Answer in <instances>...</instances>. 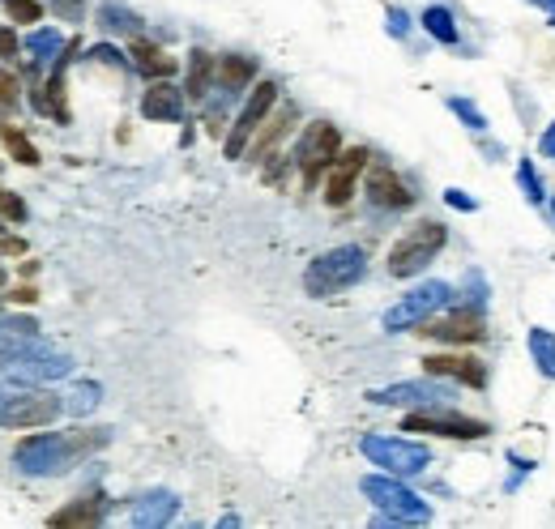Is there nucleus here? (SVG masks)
<instances>
[{"label": "nucleus", "mask_w": 555, "mask_h": 529, "mask_svg": "<svg viewBox=\"0 0 555 529\" xmlns=\"http://www.w3.org/2000/svg\"><path fill=\"white\" fill-rule=\"evenodd\" d=\"M363 274H368V252H363L359 244H342V248L321 252L304 269V291L312 299H329V295L346 291V286L363 282Z\"/></svg>", "instance_id": "obj_1"}, {"label": "nucleus", "mask_w": 555, "mask_h": 529, "mask_svg": "<svg viewBox=\"0 0 555 529\" xmlns=\"http://www.w3.org/2000/svg\"><path fill=\"white\" fill-rule=\"evenodd\" d=\"M449 244V231H444V222H436V218H423V222H415L398 244L389 248V274L393 278H415V274H423L427 265L440 256V248Z\"/></svg>", "instance_id": "obj_2"}, {"label": "nucleus", "mask_w": 555, "mask_h": 529, "mask_svg": "<svg viewBox=\"0 0 555 529\" xmlns=\"http://www.w3.org/2000/svg\"><path fill=\"white\" fill-rule=\"evenodd\" d=\"M82 457L73 436H56V431H39V436H26L18 448H13V466L30 478H52L65 474L73 461Z\"/></svg>", "instance_id": "obj_3"}, {"label": "nucleus", "mask_w": 555, "mask_h": 529, "mask_svg": "<svg viewBox=\"0 0 555 529\" xmlns=\"http://www.w3.org/2000/svg\"><path fill=\"white\" fill-rule=\"evenodd\" d=\"M359 491L368 495V500L380 508V512H389V517H398L406 525H423V521H432V504L423 500V495H415L398 474H363L359 478Z\"/></svg>", "instance_id": "obj_4"}, {"label": "nucleus", "mask_w": 555, "mask_h": 529, "mask_svg": "<svg viewBox=\"0 0 555 529\" xmlns=\"http://www.w3.org/2000/svg\"><path fill=\"white\" fill-rule=\"evenodd\" d=\"M359 448L372 466H380L385 474H398V478H415L432 466V448L419 440H406V436H363Z\"/></svg>", "instance_id": "obj_5"}, {"label": "nucleus", "mask_w": 555, "mask_h": 529, "mask_svg": "<svg viewBox=\"0 0 555 529\" xmlns=\"http://www.w3.org/2000/svg\"><path fill=\"white\" fill-rule=\"evenodd\" d=\"M453 303V286L449 282H423L415 291H406L393 308L385 312V333H406V329H419L423 320H432L436 312H444Z\"/></svg>", "instance_id": "obj_6"}, {"label": "nucleus", "mask_w": 555, "mask_h": 529, "mask_svg": "<svg viewBox=\"0 0 555 529\" xmlns=\"http://www.w3.org/2000/svg\"><path fill=\"white\" fill-rule=\"evenodd\" d=\"M338 154H342V133L329 120H312L295 146V163L304 167V188L321 184V175L338 163Z\"/></svg>", "instance_id": "obj_7"}, {"label": "nucleus", "mask_w": 555, "mask_h": 529, "mask_svg": "<svg viewBox=\"0 0 555 529\" xmlns=\"http://www.w3.org/2000/svg\"><path fill=\"white\" fill-rule=\"evenodd\" d=\"M274 103H278V82H261V86H252V99L240 107V116H235L227 141H222V150H227V158H244L248 141L257 137V128L269 120V111H274Z\"/></svg>", "instance_id": "obj_8"}, {"label": "nucleus", "mask_w": 555, "mask_h": 529, "mask_svg": "<svg viewBox=\"0 0 555 529\" xmlns=\"http://www.w3.org/2000/svg\"><path fill=\"white\" fill-rule=\"evenodd\" d=\"M453 397V384L440 380V376H427V380H398L389 389H376L368 393L372 406H415V410H436V406H449Z\"/></svg>", "instance_id": "obj_9"}, {"label": "nucleus", "mask_w": 555, "mask_h": 529, "mask_svg": "<svg viewBox=\"0 0 555 529\" xmlns=\"http://www.w3.org/2000/svg\"><path fill=\"white\" fill-rule=\"evenodd\" d=\"M65 410L56 393H43V389H18L0 406V427H13V431H26V427H47L56 414Z\"/></svg>", "instance_id": "obj_10"}, {"label": "nucleus", "mask_w": 555, "mask_h": 529, "mask_svg": "<svg viewBox=\"0 0 555 529\" xmlns=\"http://www.w3.org/2000/svg\"><path fill=\"white\" fill-rule=\"evenodd\" d=\"M402 431H423V436H444V440H483L491 427L483 419H462V414H449L444 406H436V410H410Z\"/></svg>", "instance_id": "obj_11"}, {"label": "nucleus", "mask_w": 555, "mask_h": 529, "mask_svg": "<svg viewBox=\"0 0 555 529\" xmlns=\"http://www.w3.org/2000/svg\"><path fill=\"white\" fill-rule=\"evenodd\" d=\"M368 167V150L355 146V150H342L338 154V163H333L325 171V205H333V210H342L346 201L355 197V180H359V171Z\"/></svg>", "instance_id": "obj_12"}, {"label": "nucleus", "mask_w": 555, "mask_h": 529, "mask_svg": "<svg viewBox=\"0 0 555 529\" xmlns=\"http://www.w3.org/2000/svg\"><path fill=\"white\" fill-rule=\"evenodd\" d=\"M415 333H423V338H432V342L470 346V342L483 338V320H479V312H466L462 308V312H449V316H440V320H423Z\"/></svg>", "instance_id": "obj_13"}, {"label": "nucleus", "mask_w": 555, "mask_h": 529, "mask_svg": "<svg viewBox=\"0 0 555 529\" xmlns=\"http://www.w3.org/2000/svg\"><path fill=\"white\" fill-rule=\"evenodd\" d=\"M423 372L453 380V384H466V389H487V363L474 359V355H427Z\"/></svg>", "instance_id": "obj_14"}, {"label": "nucleus", "mask_w": 555, "mask_h": 529, "mask_svg": "<svg viewBox=\"0 0 555 529\" xmlns=\"http://www.w3.org/2000/svg\"><path fill=\"white\" fill-rule=\"evenodd\" d=\"M141 116H146V120H158V124H176V120H184V90L171 86L167 77H154L150 90L141 94Z\"/></svg>", "instance_id": "obj_15"}, {"label": "nucleus", "mask_w": 555, "mask_h": 529, "mask_svg": "<svg viewBox=\"0 0 555 529\" xmlns=\"http://www.w3.org/2000/svg\"><path fill=\"white\" fill-rule=\"evenodd\" d=\"M176 512H180V500L171 491H146V495H137V500H133L129 521L137 529H158V525L176 521Z\"/></svg>", "instance_id": "obj_16"}, {"label": "nucleus", "mask_w": 555, "mask_h": 529, "mask_svg": "<svg viewBox=\"0 0 555 529\" xmlns=\"http://www.w3.org/2000/svg\"><path fill=\"white\" fill-rule=\"evenodd\" d=\"M363 192H368V201L380 205V210H406V205L415 201V197L406 192V184H402L389 167H372V175H368V184H363Z\"/></svg>", "instance_id": "obj_17"}, {"label": "nucleus", "mask_w": 555, "mask_h": 529, "mask_svg": "<svg viewBox=\"0 0 555 529\" xmlns=\"http://www.w3.org/2000/svg\"><path fill=\"white\" fill-rule=\"evenodd\" d=\"M291 128H295V107H282L278 116H269V120L257 128V137L248 141V158H257V163H261V158H265L269 150H274L278 141L291 133Z\"/></svg>", "instance_id": "obj_18"}, {"label": "nucleus", "mask_w": 555, "mask_h": 529, "mask_svg": "<svg viewBox=\"0 0 555 529\" xmlns=\"http://www.w3.org/2000/svg\"><path fill=\"white\" fill-rule=\"evenodd\" d=\"M218 77V60L210 52H201V47H193L188 52V82H184V94H193V99H205L210 94V82Z\"/></svg>", "instance_id": "obj_19"}, {"label": "nucleus", "mask_w": 555, "mask_h": 529, "mask_svg": "<svg viewBox=\"0 0 555 529\" xmlns=\"http://www.w3.org/2000/svg\"><path fill=\"white\" fill-rule=\"evenodd\" d=\"M129 56H133V69H141L146 77H171V73H176V60H171L163 47L146 43V39H133Z\"/></svg>", "instance_id": "obj_20"}, {"label": "nucleus", "mask_w": 555, "mask_h": 529, "mask_svg": "<svg viewBox=\"0 0 555 529\" xmlns=\"http://www.w3.org/2000/svg\"><path fill=\"white\" fill-rule=\"evenodd\" d=\"M252 77H257V60H248V56H222L218 60V82L227 94H240L244 86H252Z\"/></svg>", "instance_id": "obj_21"}, {"label": "nucleus", "mask_w": 555, "mask_h": 529, "mask_svg": "<svg viewBox=\"0 0 555 529\" xmlns=\"http://www.w3.org/2000/svg\"><path fill=\"white\" fill-rule=\"evenodd\" d=\"M94 22H99L107 35H137V30H141V18L129 5H120V0H107V5H99Z\"/></svg>", "instance_id": "obj_22"}, {"label": "nucleus", "mask_w": 555, "mask_h": 529, "mask_svg": "<svg viewBox=\"0 0 555 529\" xmlns=\"http://www.w3.org/2000/svg\"><path fill=\"white\" fill-rule=\"evenodd\" d=\"M52 525H99L103 521V500L99 495H86V500H73L69 508H60L47 517Z\"/></svg>", "instance_id": "obj_23"}, {"label": "nucleus", "mask_w": 555, "mask_h": 529, "mask_svg": "<svg viewBox=\"0 0 555 529\" xmlns=\"http://www.w3.org/2000/svg\"><path fill=\"white\" fill-rule=\"evenodd\" d=\"M419 22H423V30H427V35H432L436 43H444V47H453L457 39H462V30H457V22H453V13L444 9V5H427Z\"/></svg>", "instance_id": "obj_24"}, {"label": "nucleus", "mask_w": 555, "mask_h": 529, "mask_svg": "<svg viewBox=\"0 0 555 529\" xmlns=\"http://www.w3.org/2000/svg\"><path fill=\"white\" fill-rule=\"evenodd\" d=\"M526 346H530V359H534L538 372H543L547 380H555V333L543 329V325H534L530 338H526Z\"/></svg>", "instance_id": "obj_25"}, {"label": "nucleus", "mask_w": 555, "mask_h": 529, "mask_svg": "<svg viewBox=\"0 0 555 529\" xmlns=\"http://www.w3.org/2000/svg\"><path fill=\"white\" fill-rule=\"evenodd\" d=\"M26 52L35 56L39 64H56L60 56H65V35L60 30H30V39H26Z\"/></svg>", "instance_id": "obj_26"}, {"label": "nucleus", "mask_w": 555, "mask_h": 529, "mask_svg": "<svg viewBox=\"0 0 555 529\" xmlns=\"http://www.w3.org/2000/svg\"><path fill=\"white\" fill-rule=\"evenodd\" d=\"M0 141H5V150L18 158L22 167H39V150H35V141H30L22 128H13V124H0Z\"/></svg>", "instance_id": "obj_27"}, {"label": "nucleus", "mask_w": 555, "mask_h": 529, "mask_svg": "<svg viewBox=\"0 0 555 529\" xmlns=\"http://www.w3.org/2000/svg\"><path fill=\"white\" fill-rule=\"evenodd\" d=\"M99 397H103V389L94 380H86V384H77V389L69 393V402H65V410L69 414H77V419H86V414L99 406Z\"/></svg>", "instance_id": "obj_28"}, {"label": "nucleus", "mask_w": 555, "mask_h": 529, "mask_svg": "<svg viewBox=\"0 0 555 529\" xmlns=\"http://www.w3.org/2000/svg\"><path fill=\"white\" fill-rule=\"evenodd\" d=\"M449 111H453V116L470 128V133H487V116L479 111V103L462 99V94H453V99H449Z\"/></svg>", "instance_id": "obj_29"}, {"label": "nucleus", "mask_w": 555, "mask_h": 529, "mask_svg": "<svg viewBox=\"0 0 555 529\" xmlns=\"http://www.w3.org/2000/svg\"><path fill=\"white\" fill-rule=\"evenodd\" d=\"M517 184H521V197H526L530 205L543 201V175L534 171L530 158H521V163H517Z\"/></svg>", "instance_id": "obj_30"}, {"label": "nucleus", "mask_w": 555, "mask_h": 529, "mask_svg": "<svg viewBox=\"0 0 555 529\" xmlns=\"http://www.w3.org/2000/svg\"><path fill=\"white\" fill-rule=\"evenodd\" d=\"M0 9H5L13 22H22V26L43 22V5H39V0H0Z\"/></svg>", "instance_id": "obj_31"}, {"label": "nucleus", "mask_w": 555, "mask_h": 529, "mask_svg": "<svg viewBox=\"0 0 555 529\" xmlns=\"http://www.w3.org/2000/svg\"><path fill=\"white\" fill-rule=\"evenodd\" d=\"M47 9H52L60 22H82L86 18V0H47Z\"/></svg>", "instance_id": "obj_32"}, {"label": "nucleus", "mask_w": 555, "mask_h": 529, "mask_svg": "<svg viewBox=\"0 0 555 529\" xmlns=\"http://www.w3.org/2000/svg\"><path fill=\"white\" fill-rule=\"evenodd\" d=\"M86 56H90V60H99V64H111V69H129V64H133V60H124V52H116V47H111V43L90 47Z\"/></svg>", "instance_id": "obj_33"}, {"label": "nucleus", "mask_w": 555, "mask_h": 529, "mask_svg": "<svg viewBox=\"0 0 555 529\" xmlns=\"http://www.w3.org/2000/svg\"><path fill=\"white\" fill-rule=\"evenodd\" d=\"M385 30H389L393 39H406V35H410V18H406V9L393 5V9L385 13Z\"/></svg>", "instance_id": "obj_34"}, {"label": "nucleus", "mask_w": 555, "mask_h": 529, "mask_svg": "<svg viewBox=\"0 0 555 529\" xmlns=\"http://www.w3.org/2000/svg\"><path fill=\"white\" fill-rule=\"evenodd\" d=\"M0 214L13 218V222H26V205H22V197H13V192L0 188Z\"/></svg>", "instance_id": "obj_35"}, {"label": "nucleus", "mask_w": 555, "mask_h": 529, "mask_svg": "<svg viewBox=\"0 0 555 529\" xmlns=\"http://www.w3.org/2000/svg\"><path fill=\"white\" fill-rule=\"evenodd\" d=\"M0 107H18V77H13V73H5V69H0Z\"/></svg>", "instance_id": "obj_36"}, {"label": "nucleus", "mask_w": 555, "mask_h": 529, "mask_svg": "<svg viewBox=\"0 0 555 529\" xmlns=\"http://www.w3.org/2000/svg\"><path fill=\"white\" fill-rule=\"evenodd\" d=\"M444 201H449L453 210H466V214H474V210H479V201H474L470 192H462V188H444Z\"/></svg>", "instance_id": "obj_37"}, {"label": "nucleus", "mask_w": 555, "mask_h": 529, "mask_svg": "<svg viewBox=\"0 0 555 529\" xmlns=\"http://www.w3.org/2000/svg\"><path fill=\"white\" fill-rule=\"evenodd\" d=\"M18 52H22V43L13 35V26H0V60H13Z\"/></svg>", "instance_id": "obj_38"}, {"label": "nucleus", "mask_w": 555, "mask_h": 529, "mask_svg": "<svg viewBox=\"0 0 555 529\" xmlns=\"http://www.w3.org/2000/svg\"><path fill=\"white\" fill-rule=\"evenodd\" d=\"M538 154H543V158H555V120L543 128V137H538Z\"/></svg>", "instance_id": "obj_39"}, {"label": "nucleus", "mask_w": 555, "mask_h": 529, "mask_svg": "<svg viewBox=\"0 0 555 529\" xmlns=\"http://www.w3.org/2000/svg\"><path fill=\"white\" fill-rule=\"evenodd\" d=\"M26 252V244L22 239H13V235H0V256H22Z\"/></svg>", "instance_id": "obj_40"}, {"label": "nucleus", "mask_w": 555, "mask_h": 529, "mask_svg": "<svg viewBox=\"0 0 555 529\" xmlns=\"http://www.w3.org/2000/svg\"><path fill=\"white\" fill-rule=\"evenodd\" d=\"M9 299H13V303H35V291H30V286H18V291H13Z\"/></svg>", "instance_id": "obj_41"}, {"label": "nucleus", "mask_w": 555, "mask_h": 529, "mask_svg": "<svg viewBox=\"0 0 555 529\" xmlns=\"http://www.w3.org/2000/svg\"><path fill=\"white\" fill-rule=\"evenodd\" d=\"M526 5H534V9H543V13H555V0H526Z\"/></svg>", "instance_id": "obj_42"}, {"label": "nucleus", "mask_w": 555, "mask_h": 529, "mask_svg": "<svg viewBox=\"0 0 555 529\" xmlns=\"http://www.w3.org/2000/svg\"><path fill=\"white\" fill-rule=\"evenodd\" d=\"M13 393H18V389H0V406H5V402H9V397H13Z\"/></svg>", "instance_id": "obj_43"}, {"label": "nucleus", "mask_w": 555, "mask_h": 529, "mask_svg": "<svg viewBox=\"0 0 555 529\" xmlns=\"http://www.w3.org/2000/svg\"><path fill=\"white\" fill-rule=\"evenodd\" d=\"M551 218H555V201H551Z\"/></svg>", "instance_id": "obj_44"}, {"label": "nucleus", "mask_w": 555, "mask_h": 529, "mask_svg": "<svg viewBox=\"0 0 555 529\" xmlns=\"http://www.w3.org/2000/svg\"><path fill=\"white\" fill-rule=\"evenodd\" d=\"M551 26H555V13H551Z\"/></svg>", "instance_id": "obj_45"}, {"label": "nucleus", "mask_w": 555, "mask_h": 529, "mask_svg": "<svg viewBox=\"0 0 555 529\" xmlns=\"http://www.w3.org/2000/svg\"><path fill=\"white\" fill-rule=\"evenodd\" d=\"M0 231H5V222H0Z\"/></svg>", "instance_id": "obj_46"}, {"label": "nucleus", "mask_w": 555, "mask_h": 529, "mask_svg": "<svg viewBox=\"0 0 555 529\" xmlns=\"http://www.w3.org/2000/svg\"><path fill=\"white\" fill-rule=\"evenodd\" d=\"M0 367H5V359H0Z\"/></svg>", "instance_id": "obj_47"}]
</instances>
